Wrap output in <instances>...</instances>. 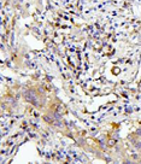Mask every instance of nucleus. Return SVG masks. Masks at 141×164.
<instances>
[{"label":"nucleus","mask_w":141,"mask_h":164,"mask_svg":"<svg viewBox=\"0 0 141 164\" xmlns=\"http://www.w3.org/2000/svg\"><path fill=\"white\" fill-rule=\"evenodd\" d=\"M115 145V140H110L109 141V146H113Z\"/></svg>","instance_id":"obj_1"}]
</instances>
